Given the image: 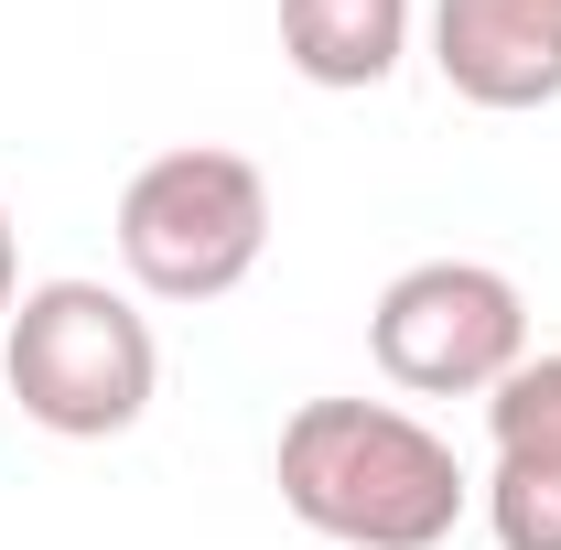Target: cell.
Here are the masks:
<instances>
[{
	"instance_id": "8992f818",
	"label": "cell",
	"mask_w": 561,
	"mask_h": 550,
	"mask_svg": "<svg viewBox=\"0 0 561 550\" xmlns=\"http://www.w3.org/2000/svg\"><path fill=\"white\" fill-rule=\"evenodd\" d=\"M411 0H280V66L324 98H356V87H389L400 55H411Z\"/></svg>"
},
{
	"instance_id": "3957f363",
	"label": "cell",
	"mask_w": 561,
	"mask_h": 550,
	"mask_svg": "<svg viewBox=\"0 0 561 550\" xmlns=\"http://www.w3.org/2000/svg\"><path fill=\"white\" fill-rule=\"evenodd\" d=\"M271 249V173L249 151H151L119 184V271L151 302H227Z\"/></svg>"
},
{
	"instance_id": "9c48e42d",
	"label": "cell",
	"mask_w": 561,
	"mask_h": 550,
	"mask_svg": "<svg viewBox=\"0 0 561 550\" xmlns=\"http://www.w3.org/2000/svg\"><path fill=\"white\" fill-rule=\"evenodd\" d=\"M11 302H22V238H11V206H0V324H11Z\"/></svg>"
},
{
	"instance_id": "ba28073f",
	"label": "cell",
	"mask_w": 561,
	"mask_h": 550,
	"mask_svg": "<svg viewBox=\"0 0 561 550\" xmlns=\"http://www.w3.org/2000/svg\"><path fill=\"white\" fill-rule=\"evenodd\" d=\"M476 496H486L496 550H561V465H507L496 454Z\"/></svg>"
},
{
	"instance_id": "7a4b0ae2",
	"label": "cell",
	"mask_w": 561,
	"mask_h": 550,
	"mask_svg": "<svg viewBox=\"0 0 561 550\" xmlns=\"http://www.w3.org/2000/svg\"><path fill=\"white\" fill-rule=\"evenodd\" d=\"M0 367H11V400L33 432L55 443H119L151 389H162V345H151V313L108 280H33L0 324Z\"/></svg>"
},
{
	"instance_id": "52a82bcc",
	"label": "cell",
	"mask_w": 561,
	"mask_h": 550,
	"mask_svg": "<svg viewBox=\"0 0 561 550\" xmlns=\"http://www.w3.org/2000/svg\"><path fill=\"white\" fill-rule=\"evenodd\" d=\"M486 443L507 465H561V356H518L486 389Z\"/></svg>"
},
{
	"instance_id": "277c9868",
	"label": "cell",
	"mask_w": 561,
	"mask_h": 550,
	"mask_svg": "<svg viewBox=\"0 0 561 550\" xmlns=\"http://www.w3.org/2000/svg\"><path fill=\"white\" fill-rule=\"evenodd\" d=\"M367 356L411 400H486L529 356V291L496 260H411L367 313Z\"/></svg>"
},
{
	"instance_id": "6da1fadb",
	"label": "cell",
	"mask_w": 561,
	"mask_h": 550,
	"mask_svg": "<svg viewBox=\"0 0 561 550\" xmlns=\"http://www.w3.org/2000/svg\"><path fill=\"white\" fill-rule=\"evenodd\" d=\"M280 507L335 550H443L476 507L454 443L400 400H302L271 454Z\"/></svg>"
},
{
	"instance_id": "5b68a950",
	"label": "cell",
	"mask_w": 561,
	"mask_h": 550,
	"mask_svg": "<svg viewBox=\"0 0 561 550\" xmlns=\"http://www.w3.org/2000/svg\"><path fill=\"white\" fill-rule=\"evenodd\" d=\"M432 66L465 108H551L561 98V0H432Z\"/></svg>"
}]
</instances>
